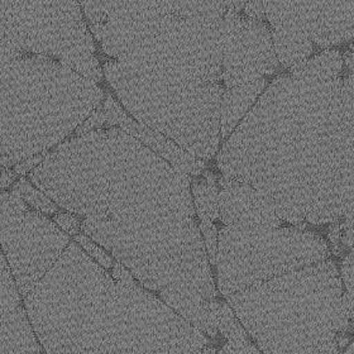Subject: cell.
Returning <instances> with one entry per match:
<instances>
[{"label":"cell","instance_id":"6da1fadb","mask_svg":"<svg viewBox=\"0 0 354 354\" xmlns=\"http://www.w3.org/2000/svg\"><path fill=\"white\" fill-rule=\"evenodd\" d=\"M223 176L251 185L281 221L353 215V74L276 79L218 156Z\"/></svg>","mask_w":354,"mask_h":354},{"label":"cell","instance_id":"7a4b0ae2","mask_svg":"<svg viewBox=\"0 0 354 354\" xmlns=\"http://www.w3.org/2000/svg\"><path fill=\"white\" fill-rule=\"evenodd\" d=\"M30 180L57 207L85 218L146 207L196 214L187 175L118 127L59 145Z\"/></svg>","mask_w":354,"mask_h":354},{"label":"cell","instance_id":"3957f363","mask_svg":"<svg viewBox=\"0 0 354 354\" xmlns=\"http://www.w3.org/2000/svg\"><path fill=\"white\" fill-rule=\"evenodd\" d=\"M82 232L102 245L145 288L203 332L216 286L195 218L167 207L88 216Z\"/></svg>","mask_w":354,"mask_h":354},{"label":"cell","instance_id":"277c9868","mask_svg":"<svg viewBox=\"0 0 354 354\" xmlns=\"http://www.w3.org/2000/svg\"><path fill=\"white\" fill-rule=\"evenodd\" d=\"M103 96L96 82L57 59L0 41V165L17 166L57 146Z\"/></svg>","mask_w":354,"mask_h":354},{"label":"cell","instance_id":"5b68a950","mask_svg":"<svg viewBox=\"0 0 354 354\" xmlns=\"http://www.w3.org/2000/svg\"><path fill=\"white\" fill-rule=\"evenodd\" d=\"M335 263L325 259L227 296L262 354H301L349 330Z\"/></svg>","mask_w":354,"mask_h":354},{"label":"cell","instance_id":"8992f818","mask_svg":"<svg viewBox=\"0 0 354 354\" xmlns=\"http://www.w3.org/2000/svg\"><path fill=\"white\" fill-rule=\"evenodd\" d=\"M104 73L120 102L140 124L161 133L199 160L219 146L224 88L158 67L111 61Z\"/></svg>","mask_w":354,"mask_h":354},{"label":"cell","instance_id":"52a82bcc","mask_svg":"<svg viewBox=\"0 0 354 354\" xmlns=\"http://www.w3.org/2000/svg\"><path fill=\"white\" fill-rule=\"evenodd\" d=\"M111 274L79 244L66 250L24 297L26 313L47 354H90L96 304Z\"/></svg>","mask_w":354,"mask_h":354},{"label":"cell","instance_id":"ba28073f","mask_svg":"<svg viewBox=\"0 0 354 354\" xmlns=\"http://www.w3.org/2000/svg\"><path fill=\"white\" fill-rule=\"evenodd\" d=\"M329 257L328 243L305 228L225 225L218 236V288L227 297Z\"/></svg>","mask_w":354,"mask_h":354},{"label":"cell","instance_id":"9c48e42d","mask_svg":"<svg viewBox=\"0 0 354 354\" xmlns=\"http://www.w3.org/2000/svg\"><path fill=\"white\" fill-rule=\"evenodd\" d=\"M0 41L57 59L91 82L102 80L77 0H0Z\"/></svg>","mask_w":354,"mask_h":354},{"label":"cell","instance_id":"30bf717a","mask_svg":"<svg viewBox=\"0 0 354 354\" xmlns=\"http://www.w3.org/2000/svg\"><path fill=\"white\" fill-rule=\"evenodd\" d=\"M68 236L15 192L0 195V248L26 297L68 245Z\"/></svg>","mask_w":354,"mask_h":354},{"label":"cell","instance_id":"8fae6325","mask_svg":"<svg viewBox=\"0 0 354 354\" xmlns=\"http://www.w3.org/2000/svg\"><path fill=\"white\" fill-rule=\"evenodd\" d=\"M223 80L227 88L256 82L279 70L271 32L234 12L223 15Z\"/></svg>","mask_w":354,"mask_h":354},{"label":"cell","instance_id":"7c38bea8","mask_svg":"<svg viewBox=\"0 0 354 354\" xmlns=\"http://www.w3.org/2000/svg\"><path fill=\"white\" fill-rule=\"evenodd\" d=\"M105 126L106 128L118 126V128L142 142L155 153L163 157L172 167L183 171L186 175L199 176L205 169V162L203 160L187 153L161 133L156 132L129 118L111 95L106 96L103 106H97L90 118L76 129V136L94 129H102Z\"/></svg>","mask_w":354,"mask_h":354},{"label":"cell","instance_id":"4fadbf2b","mask_svg":"<svg viewBox=\"0 0 354 354\" xmlns=\"http://www.w3.org/2000/svg\"><path fill=\"white\" fill-rule=\"evenodd\" d=\"M219 218L227 227H280L271 201L253 186L223 176Z\"/></svg>","mask_w":354,"mask_h":354},{"label":"cell","instance_id":"5bb4252c","mask_svg":"<svg viewBox=\"0 0 354 354\" xmlns=\"http://www.w3.org/2000/svg\"><path fill=\"white\" fill-rule=\"evenodd\" d=\"M41 349L26 309L19 305L0 323V354H39Z\"/></svg>","mask_w":354,"mask_h":354},{"label":"cell","instance_id":"9a60e30c","mask_svg":"<svg viewBox=\"0 0 354 354\" xmlns=\"http://www.w3.org/2000/svg\"><path fill=\"white\" fill-rule=\"evenodd\" d=\"M266 79L224 90L221 106V134L227 140L265 90Z\"/></svg>","mask_w":354,"mask_h":354},{"label":"cell","instance_id":"2e32d148","mask_svg":"<svg viewBox=\"0 0 354 354\" xmlns=\"http://www.w3.org/2000/svg\"><path fill=\"white\" fill-rule=\"evenodd\" d=\"M218 330L228 340L218 354H262L259 348L248 339L247 332L228 304L221 303Z\"/></svg>","mask_w":354,"mask_h":354},{"label":"cell","instance_id":"e0dca14e","mask_svg":"<svg viewBox=\"0 0 354 354\" xmlns=\"http://www.w3.org/2000/svg\"><path fill=\"white\" fill-rule=\"evenodd\" d=\"M192 194L200 221L214 223L219 218V187L213 172L207 171L205 178L192 183Z\"/></svg>","mask_w":354,"mask_h":354},{"label":"cell","instance_id":"ac0fdd59","mask_svg":"<svg viewBox=\"0 0 354 354\" xmlns=\"http://www.w3.org/2000/svg\"><path fill=\"white\" fill-rule=\"evenodd\" d=\"M21 305V295L15 286L3 252L0 251V323L10 311Z\"/></svg>","mask_w":354,"mask_h":354},{"label":"cell","instance_id":"d6986e66","mask_svg":"<svg viewBox=\"0 0 354 354\" xmlns=\"http://www.w3.org/2000/svg\"><path fill=\"white\" fill-rule=\"evenodd\" d=\"M13 192H17L21 198H22L32 209L37 210L39 213L44 214H52L57 210V205L48 199L44 192H39L37 189H35L32 185L26 181L24 178L19 180Z\"/></svg>","mask_w":354,"mask_h":354},{"label":"cell","instance_id":"ffe728a7","mask_svg":"<svg viewBox=\"0 0 354 354\" xmlns=\"http://www.w3.org/2000/svg\"><path fill=\"white\" fill-rule=\"evenodd\" d=\"M76 242L82 247L84 251L88 253V256L97 262L99 265L102 266L105 270H109L114 265L113 259L109 254H106V252L104 251L103 248H100L99 245H96L88 236H76Z\"/></svg>","mask_w":354,"mask_h":354},{"label":"cell","instance_id":"44dd1931","mask_svg":"<svg viewBox=\"0 0 354 354\" xmlns=\"http://www.w3.org/2000/svg\"><path fill=\"white\" fill-rule=\"evenodd\" d=\"M200 232L204 238V244L207 247V256L210 265H216L218 253V228L212 221H200Z\"/></svg>","mask_w":354,"mask_h":354},{"label":"cell","instance_id":"7402d4cb","mask_svg":"<svg viewBox=\"0 0 354 354\" xmlns=\"http://www.w3.org/2000/svg\"><path fill=\"white\" fill-rule=\"evenodd\" d=\"M353 252H351L343 261L340 270V279L346 286L344 297L351 308H353Z\"/></svg>","mask_w":354,"mask_h":354},{"label":"cell","instance_id":"603a6c76","mask_svg":"<svg viewBox=\"0 0 354 354\" xmlns=\"http://www.w3.org/2000/svg\"><path fill=\"white\" fill-rule=\"evenodd\" d=\"M57 224L61 228L67 232V234L74 236L80 228V223L77 221V218H75L73 214H59L57 218H55Z\"/></svg>","mask_w":354,"mask_h":354},{"label":"cell","instance_id":"cb8c5ba5","mask_svg":"<svg viewBox=\"0 0 354 354\" xmlns=\"http://www.w3.org/2000/svg\"><path fill=\"white\" fill-rule=\"evenodd\" d=\"M339 353V348L337 339L329 340L325 342L323 344H319L317 347L310 348L308 351H305L301 354H338Z\"/></svg>","mask_w":354,"mask_h":354},{"label":"cell","instance_id":"d4e9b609","mask_svg":"<svg viewBox=\"0 0 354 354\" xmlns=\"http://www.w3.org/2000/svg\"><path fill=\"white\" fill-rule=\"evenodd\" d=\"M340 236H342V225L334 224L329 232V241L332 242L333 248L335 250L337 254H340L339 248H338L340 243Z\"/></svg>","mask_w":354,"mask_h":354},{"label":"cell","instance_id":"484cf974","mask_svg":"<svg viewBox=\"0 0 354 354\" xmlns=\"http://www.w3.org/2000/svg\"><path fill=\"white\" fill-rule=\"evenodd\" d=\"M227 12H234V13H241L243 10L245 4L248 0H224Z\"/></svg>","mask_w":354,"mask_h":354},{"label":"cell","instance_id":"4316f807","mask_svg":"<svg viewBox=\"0 0 354 354\" xmlns=\"http://www.w3.org/2000/svg\"><path fill=\"white\" fill-rule=\"evenodd\" d=\"M192 354H218V352L215 351V348L209 347V346H204L203 348H200L198 351H195Z\"/></svg>","mask_w":354,"mask_h":354},{"label":"cell","instance_id":"83f0119b","mask_svg":"<svg viewBox=\"0 0 354 354\" xmlns=\"http://www.w3.org/2000/svg\"><path fill=\"white\" fill-rule=\"evenodd\" d=\"M353 343H352V342H351V344H349V346H348L347 348H346V351H344V353L343 354H353L354 353V351H353Z\"/></svg>","mask_w":354,"mask_h":354}]
</instances>
